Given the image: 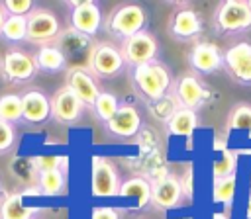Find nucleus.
Wrapping results in <instances>:
<instances>
[{
    "label": "nucleus",
    "instance_id": "21",
    "mask_svg": "<svg viewBox=\"0 0 251 219\" xmlns=\"http://www.w3.org/2000/svg\"><path fill=\"white\" fill-rule=\"evenodd\" d=\"M120 197L126 199H135L137 207H145L151 203V182L143 176H131L120 186Z\"/></svg>",
    "mask_w": 251,
    "mask_h": 219
},
{
    "label": "nucleus",
    "instance_id": "19",
    "mask_svg": "<svg viewBox=\"0 0 251 219\" xmlns=\"http://www.w3.org/2000/svg\"><path fill=\"white\" fill-rule=\"evenodd\" d=\"M51 117V102L41 90H27L22 94V121L41 125Z\"/></svg>",
    "mask_w": 251,
    "mask_h": 219
},
{
    "label": "nucleus",
    "instance_id": "33",
    "mask_svg": "<svg viewBox=\"0 0 251 219\" xmlns=\"http://www.w3.org/2000/svg\"><path fill=\"white\" fill-rule=\"evenodd\" d=\"M61 162H63V156H57V154H37L31 158V164L39 174L47 170H57Z\"/></svg>",
    "mask_w": 251,
    "mask_h": 219
},
{
    "label": "nucleus",
    "instance_id": "37",
    "mask_svg": "<svg viewBox=\"0 0 251 219\" xmlns=\"http://www.w3.org/2000/svg\"><path fill=\"white\" fill-rule=\"evenodd\" d=\"M212 219H229V215L224 211H216V213H212Z\"/></svg>",
    "mask_w": 251,
    "mask_h": 219
},
{
    "label": "nucleus",
    "instance_id": "14",
    "mask_svg": "<svg viewBox=\"0 0 251 219\" xmlns=\"http://www.w3.org/2000/svg\"><path fill=\"white\" fill-rule=\"evenodd\" d=\"M65 80V86H69L84 106H94L96 98L100 96V88L96 84V78L86 70V66H69Z\"/></svg>",
    "mask_w": 251,
    "mask_h": 219
},
{
    "label": "nucleus",
    "instance_id": "3",
    "mask_svg": "<svg viewBox=\"0 0 251 219\" xmlns=\"http://www.w3.org/2000/svg\"><path fill=\"white\" fill-rule=\"evenodd\" d=\"M124 68H126V61L118 45L110 41L94 43L88 57V65H86V70L94 78H114Z\"/></svg>",
    "mask_w": 251,
    "mask_h": 219
},
{
    "label": "nucleus",
    "instance_id": "4",
    "mask_svg": "<svg viewBox=\"0 0 251 219\" xmlns=\"http://www.w3.org/2000/svg\"><path fill=\"white\" fill-rule=\"evenodd\" d=\"M120 172L116 164L106 156H92L90 164V192L94 197L106 199L120 194Z\"/></svg>",
    "mask_w": 251,
    "mask_h": 219
},
{
    "label": "nucleus",
    "instance_id": "20",
    "mask_svg": "<svg viewBox=\"0 0 251 219\" xmlns=\"http://www.w3.org/2000/svg\"><path fill=\"white\" fill-rule=\"evenodd\" d=\"M33 61H35L37 70H43V72H59L63 68H69V63H67L63 51L55 43L41 45L33 53Z\"/></svg>",
    "mask_w": 251,
    "mask_h": 219
},
{
    "label": "nucleus",
    "instance_id": "7",
    "mask_svg": "<svg viewBox=\"0 0 251 219\" xmlns=\"http://www.w3.org/2000/svg\"><path fill=\"white\" fill-rule=\"evenodd\" d=\"M61 33V22L59 18L47 10V8H35L27 16V37L25 41L35 45H49L55 43Z\"/></svg>",
    "mask_w": 251,
    "mask_h": 219
},
{
    "label": "nucleus",
    "instance_id": "11",
    "mask_svg": "<svg viewBox=\"0 0 251 219\" xmlns=\"http://www.w3.org/2000/svg\"><path fill=\"white\" fill-rule=\"evenodd\" d=\"M71 10V27L82 35L94 37L104 23L102 10L94 0H84V2H69Z\"/></svg>",
    "mask_w": 251,
    "mask_h": 219
},
{
    "label": "nucleus",
    "instance_id": "8",
    "mask_svg": "<svg viewBox=\"0 0 251 219\" xmlns=\"http://www.w3.org/2000/svg\"><path fill=\"white\" fill-rule=\"evenodd\" d=\"M171 94L175 96L178 108H186V110H198L212 94L210 90L198 80V76L194 74H180L171 88Z\"/></svg>",
    "mask_w": 251,
    "mask_h": 219
},
{
    "label": "nucleus",
    "instance_id": "10",
    "mask_svg": "<svg viewBox=\"0 0 251 219\" xmlns=\"http://www.w3.org/2000/svg\"><path fill=\"white\" fill-rule=\"evenodd\" d=\"M55 45L63 51L67 63H73L71 66H82V65H88V57L94 47V39L69 27L59 33Z\"/></svg>",
    "mask_w": 251,
    "mask_h": 219
},
{
    "label": "nucleus",
    "instance_id": "35",
    "mask_svg": "<svg viewBox=\"0 0 251 219\" xmlns=\"http://www.w3.org/2000/svg\"><path fill=\"white\" fill-rule=\"evenodd\" d=\"M90 219H120V213L110 205H96L90 211Z\"/></svg>",
    "mask_w": 251,
    "mask_h": 219
},
{
    "label": "nucleus",
    "instance_id": "2",
    "mask_svg": "<svg viewBox=\"0 0 251 219\" xmlns=\"http://www.w3.org/2000/svg\"><path fill=\"white\" fill-rule=\"evenodd\" d=\"M149 23V16L147 10L141 4L135 2H126V4H118L110 16L104 20L102 29L110 35H114L116 39L124 41L139 31H145Z\"/></svg>",
    "mask_w": 251,
    "mask_h": 219
},
{
    "label": "nucleus",
    "instance_id": "36",
    "mask_svg": "<svg viewBox=\"0 0 251 219\" xmlns=\"http://www.w3.org/2000/svg\"><path fill=\"white\" fill-rule=\"evenodd\" d=\"M6 18H8V14H6V10H4V6H2V2H0V31H2V25H4Z\"/></svg>",
    "mask_w": 251,
    "mask_h": 219
},
{
    "label": "nucleus",
    "instance_id": "27",
    "mask_svg": "<svg viewBox=\"0 0 251 219\" xmlns=\"http://www.w3.org/2000/svg\"><path fill=\"white\" fill-rule=\"evenodd\" d=\"M118 108H120V102H118L116 94H112V92H102V90H100V96L96 98V102H94V106H92L96 117H98L100 121H104V123H108V121L116 115Z\"/></svg>",
    "mask_w": 251,
    "mask_h": 219
},
{
    "label": "nucleus",
    "instance_id": "30",
    "mask_svg": "<svg viewBox=\"0 0 251 219\" xmlns=\"http://www.w3.org/2000/svg\"><path fill=\"white\" fill-rule=\"evenodd\" d=\"M233 196H235V174H233V176L220 178V180H214V186H212V199H214L216 203L231 205Z\"/></svg>",
    "mask_w": 251,
    "mask_h": 219
},
{
    "label": "nucleus",
    "instance_id": "12",
    "mask_svg": "<svg viewBox=\"0 0 251 219\" xmlns=\"http://www.w3.org/2000/svg\"><path fill=\"white\" fill-rule=\"evenodd\" d=\"M51 102V117L59 123L71 125L75 121L80 119L84 104L73 94V90L69 86H61L53 92V96L49 98Z\"/></svg>",
    "mask_w": 251,
    "mask_h": 219
},
{
    "label": "nucleus",
    "instance_id": "1",
    "mask_svg": "<svg viewBox=\"0 0 251 219\" xmlns=\"http://www.w3.org/2000/svg\"><path fill=\"white\" fill-rule=\"evenodd\" d=\"M131 84L135 92L147 102L161 100L173 88V74L161 61H151L131 68Z\"/></svg>",
    "mask_w": 251,
    "mask_h": 219
},
{
    "label": "nucleus",
    "instance_id": "13",
    "mask_svg": "<svg viewBox=\"0 0 251 219\" xmlns=\"http://www.w3.org/2000/svg\"><path fill=\"white\" fill-rule=\"evenodd\" d=\"M224 68L239 84H251V43L241 41L229 47L224 55Z\"/></svg>",
    "mask_w": 251,
    "mask_h": 219
},
{
    "label": "nucleus",
    "instance_id": "22",
    "mask_svg": "<svg viewBox=\"0 0 251 219\" xmlns=\"http://www.w3.org/2000/svg\"><path fill=\"white\" fill-rule=\"evenodd\" d=\"M198 125V115L194 110L178 108L167 121V131L176 137H190Z\"/></svg>",
    "mask_w": 251,
    "mask_h": 219
},
{
    "label": "nucleus",
    "instance_id": "32",
    "mask_svg": "<svg viewBox=\"0 0 251 219\" xmlns=\"http://www.w3.org/2000/svg\"><path fill=\"white\" fill-rule=\"evenodd\" d=\"M2 6L8 16H25L27 18L35 10L31 0H4Z\"/></svg>",
    "mask_w": 251,
    "mask_h": 219
},
{
    "label": "nucleus",
    "instance_id": "24",
    "mask_svg": "<svg viewBox=\"0 0 251 219\" xmlns=\"http://www.w3.org/2000/svg\"><path fill=\"white\" fill-rule=\"evenodd\" d=\"M0 37L10 41V43L25 41V37H27V18L25 16H8L4 25H2Z\"/></svg>",
    "mask_w": 251,
    "mask_h": 219
},
{
    "label": "nucleus",
    "instance_id": "23",
    "mask_svg": "<svg viewBox=\"0 0 251 219\" xmlns=\"http://www.w3.org/2000/svg\"><path fill=\"white\" fill-rule=\"evenodd\" d=\"M37 207L25 205L22 194H12L0 203V219H33Z\"/></svg>",
    "mask_w": 251,
    "mask_h": 219
},
{
    "label": "nucleus",
    "instance_id": "26",
    "mask_svg": "<svg viewBox=\"0 0 251 219\" xmlns=\"http://www.w3.org/2000/svg\"><path fill=\"white\" fill-rule=\"evenodd\" d=\"M37 186H39L43 196H49V197L51 196H61L63 188H65V174L61 172V168L41 172L39 180H37Z\"/></svg>",
    "mask_w": 251,
    "mask_h": 219
},
{
    "label": "nucleus",
    "instance_id": "34",
    "mask_svg": "<svg viewBox=\"0 0 251 219\" xmlns=\"http://www.w3.org/2000/svg\"><path fill=\"white\" fill-rule=\"evenodd\" d=\"M14 141H16V129H14V125L0 119V154L8 153L14 147Z\"/></svg>",
    "mask_w": 251,
    "mask_h": 219
},
{
    "label": "nucleus",
    "instance_id": "31",
    "mask_svg": "<svg viewBox=\"0 0 251 219\" xmlns=\"http://www.w3.org/2000/svg\"><path fill=\"white\" fill-rule=\"evenodd\" d=\"M149 108H151V113H153L157 119H161V121L167 123L169 117L178 110V104H176V100H175L173 94H167V96H163L161 100L149 102Z\"/></svg>",
    "mask_w": 251,
    "mask_h": 219
},
{
    "label": "nucleus",
    "instance_id": "9",
    "mask_svg": "<svg viewBox=\"0 0 251 219\" xmlns=\"http://www.w3.org/2000/svg\"><path fill=\"white\" fill-rule=\"evenodd\" d=\"M0 74L8 82H27L37 74L33 55L20 49H8L0 61Z\"/></svg>",
    "mask_w": 251,
    "mask_h": 219
},
{
    "label": "nucleus",
    "instance_id": "38",
    "mask_svg": "<svg viewBox=\"0 0 251 219\" xmlns=\"http://www.w3.org/2000/svg\"><path fill=\"white\" fill-rule=\"evenodd\" d=\"M247 6H249V10H251V0H249V2H247Z\"/></svg>",
    "mask_w": 251,
    "mask_h": 219
},
{
    "label": "nucleus",
    "instance_id": "16",
    "mask_svg": "<svg viewBox=\"0 0 251 219\" xmlns=\"http://www.w3.org/2000/svg\"><path fill=\"white\" fill-rule=\"evenodd\" d=\"M141 113L135 106L131 104H120L116 115L104 123L106 125V131L114 137H120V139H129V137H135L141 129Z\"/></svg>",
    "mask_w": 251,
    "mask_h": 219
},
{
    "label": "nucleus",
    "instance_id": "25",
    "mask_svg": "<svg viewBox=\"0 0 251 219\" xmlns=\"http://www.w3.org/2000/svg\"><path fill=\"white\" fill-rule=\"evenodd\" d=\"M0 119L12 125L22 121V96L20 94L0 96Z\"/></svg>",
    "mask_w": 251,
    "mask_h": 219
},
{
    "label": "nucleus",
    "instance_id": "15",
    "mask_svg": "<svg viewBox=\"0 0 251 219\" xmlns=\"http://www.w3.org/2000/svg\"><path fill=\"white\" fill-rule=\"evenodd\" d=\"M182 186L180 180L173 174H165L151 182V203L159 209H173L178 207L182 201Z\"/></svg>",
    "mask_w": 251,
    "mask_h": 219
},
{
    "label": "nucleus",
    "instance_id": "18",
    "mask_svg": "<svg viewBox=\"0 0 251 219\" xmlns=\"http://www.w3.org/2000/svg\"><path fill=\"white\" fill-rule=\"evenodd\" d=\"M188 63L196 72L210 74L224 66V57H222L218 45H214L210 41H200L190 49Z\"/></svg>",
    "mask_w": 251,
    "mask_h": 219
},
{
    "label": "nucleus",
    "instance_id": "5",
    "mask_svg": "<svg viewBox=\"0 0 251 219\" xmlns=\"http://www.w3.org/2000/svg\"><path fill=\"white\" fill-rule=\"evenodd\" d=\"M214 27L218 33H241L251 29V10L247 2H222L214 12Z\"/></svg>",
    "mask_w": 251,
    "mask_h": 219
},
{
    "label": "nucleus",
    "instance_id": "29",
    "mask_svg": "<svg viewBox=\"0 0 251 219\" xmlns=\"http://www.w3.org/2000/svg\"><path fill=\"white\" fill-rule=\"evenodd\" d=\"M235 166H237V154L233 151H229V149H224L220 153V156L212 162L214 180H220V178H226V176H233Z\"/></svg>",
    "mask_w": 251,
    "mask_h": 219
},
{
    "label": "nucleus",
    "instance_id": "6",
    "mask_svg": "<svg viewBox=\"0 0 251 219\" xmlns=\"http://www.w3.org/2000/svg\"><path fill=\"white\" fill-rule=\"evenodd\" d=\"M120 51L124 55V61L129 68L157 61L159 55V41L151 31H139L120 43Z\"/></svg>",
    "mask_w": 251,
    "mask_h": 219
},
{
    "label": "nucleus",
    "instance_id": "28",
    "mask_svg": "<svg viewBox=\"0 0 251 219\" xmlns=\"http://www.w3.org/2000/svg\"><path fill=\"white\" fill-rule=\"evenodd\" d=\"M227 129L229 131H247L251 135V106L237 104L231 108L227 115Z\"/></svg>",
    "mask_w": 251,
    "mask_h": 219
},
{
    "label": "nucleus",
    "instance_id": "17",
    "mask_svg": "<svg viewBox=\"0 0 251 219\" xmlns=\"http://www.w3.org/2000/svg\"><path fill=\"white\" fill-rule=\"evenodd\" d=\"M167 29H169V35L173 39L190 41V39H194V37L200 35V31H202V20H200V16H198L196 10H192V8L186 6V8L176 10L171 16Z\"/></svg>",
    "mask_w": 251,
    "mask_h": 219
}]
</instances>
